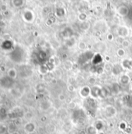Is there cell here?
Instances as JSON below:
<instances>
[{
  "label": "cell",
  "mask_w": 132,
  "mask_h": 134,
  "mask_svg": "<svg viewBox=\"0 0 132 134\" xmlns=\"http://www.w3.org/2000/svg\"><path fill=\"white\" fill-rule=\"evenodd\" d=\"M104 112L106 117L108 118H111L113 116H114L117 113V109L115 108L114 106L111 105V104H108L106 106H105L104 108Z\"/></svg>",
  "instance_id": "obj_4"
},
{
  "label": "cell",
  "mask_w": 132,
  "mask_h": 134,
  "mask_svg": "<svg viewBox=\"0 0 132 134\" xmlns=\"http://www.w3.org/2000/svg\"><path fill=\"white\" fill-rule=\"evenodd\" d=\"M50 104V102H48V101H44V102H42L41 104H40V108L42 109V110H44V111H46V110H47L51 106H47V104Z\"/></svg>",
  "instance_id": "obj_27"
},
{
  "label": "cell",
  "mask_w": 132,
  "mask_h": 134,
  "mask_svg": "<svg viewBox=\"0 0 132 134\" xmlns=\"http://www.w3.org/2000/svg\"><path fill=\"white\" fill-rule=\"evenodd\" d=\"M2 48L5 51H12L14 47H13V44L11 41L9 40H5L2 43V45H1Z\"/></svg>",
  "instance_id": "obj_8"
},
{
  "label": "cell",
  "mask_w": 132,
  "mask_h": 134,
  "mask_svg": "<svg viewBox=\"0 0 132 134\" xmlns=\"http://www.w3.org/2000/svg\"><path fill=\"white\" fill-rule=\"evenodd\" d=\"M6 76H8L9 77H10L13 80H16V77H17V72L14 68H10L7 71V75Z\"/></svg>",
  "instance_id": "obj_11"
},
{
  "label": "cell",
  "mask_w": 132,
  "mask_h": 134,
  "mask_svg": "<svg viewBox=\"0 0 132 134\" xmlns=\"http://www.w3.org/2000/svg\"><path fill=\"white\" fill-rule=\"evenodd\" d=\"M92 60H93V64L97 65V64H99V63L102 62V58H101V56H100L99 54H97V55H94V56L93 57Z\"/></svg>",
  "instance_id": "obj_18"
},
{
  "label": "cell",
  "mask_w": 132,
  "mask_h": 134,
  "mask_svg": "<svg viewBox=\"0 0 132 134\" xmlns=\"http://www.w3.org/2000/svg\"><path fill=\"white\" fill-rule=\"evenodd\" d=\"M120 82L123 85H127L130 82V77L128 74H123L120 77Z\"/></svg>",
  "instance_id": "obj_12"
},
{
  "label": "cell",
  "mask_w": 132,
  "mask_h": 134,
  "mask_svg": "<svg viewBox=\"0 0 132 134\" xmlns=\"http://www.w3.org/2000/svg\"><path fill=\"white\" fill-rule=\"evenodd\" d=\"M16 131V125L14 123H10L8 126V132H9L10 133H13Z\"/></svg>",
  "instance_id": "obj_25"
},
{
  "label": "cell",
  "mask_w": 132,
  "mask_h": 134,
  "mask_svg": "<svg viewBox=\"0 0 132 134\" xmlns=\"http://www.w3.org/2000/svg\"><path fill=\"white\" fill-rule=\"evenodd\" d=\"M13 4L16 7H20L23 4V0H13Z\"/></svg>",
  "instance_id": "obj_29"
},
{
  "label": "cell",
  "mask_w": 132,
  "mask_h": 134,
  "mask_svg": "<svg viewBox=\"0 0 132 134\" xmlns=\"http://www.w3.org/2000/svg\"><path fill=\"white\" fill-rule=\"evenodd\" d=\"M120 128L121 130H125L126 129V124H125V122H121L120 124Z\"/></svg>",
  "instance_id": "obj_32"
},
{
  "label": "cell",
  "mask_w": 132,
  "mask_h": 134,
  "mask_svg": "<svg viewBox=\"0 0 132 134\" xmlns=\"http://www.w3.org/2000/svg\"><path fill=\"white\" fill-rule=\"evenodd\" d=\"M23 17H24V19H25L27 21H32V20H33V13H32L31 11H27V12L24 13Z\"/></svg>",
  "instance_id": "obj_15"
},
{
  "label": "cell",
  "mask_w": 132,
  "mask_h": 134,
  "mask_svg": "<svg viewBox=\"0 0 132 134\" xmlns=\"http://www.w3.org/2000/svg\"><path fill=\"white\" fill-rule=\"evenodd\" d=\"M36 90L38 93H42L45 90V85L43 83H39L36 87Z\"/></svg>",
  "instance_id": "obj_24"
},
{
  "label": "cell",
  "mask_w": 132,
  "mask_h": 134,
  "mask_svg": "<svg viewBox=\"0 0 132 134\" xmlns=\"http://www.w3.org/2000/svg\"><path fill=\"white\" fill-rule=\"evenodd\" d=\"M125 54H126V52H125V50L124 48H119L117 51V55L119 57H123V56L125 55Z\"/></svg>",
  "instance_id": "obj_28"
},
{
  "label": "cell",
  "mask_w": 132,
  "mask_h": 134,
  "mask_svg": "<svg viewBox=\"0 0 132 134\" xmlns=\"http://www.w3.org/2000/svg\"><path fill=\"white\" fill-rule=\"evenodd\" d=\"M37 60L39 63L44 65L47 60V55L44 51H39L37 54Z\"/></svg>",
  "instance_id": "obj_5"
},
{
  "label": "cell",
  "mask_w": 132,
  "mask_h": 134,
  "mask_svg": "<svg viewBox=\"0 0 132 134\" xmlns=\"http://www.w3.org/2000/svg\"><path fill=\"white\" fill-rule=\"evenodd\" d=\"M79 48L80 49H85L86 48V44L83 42H80L79 44Z\"/></svg>",
  "instance_id": "obj_31"
},
{
  "label": "cell",
  "mask_w": 132,
  "mask_h": 134,
  "mask_svg": "<svg viewBox=\"0 0 132 134\" xmlns=\"http://www.w3.org/2000/svg\"><path fill=\"white\" fill-rule=\"evenodd\" d=\"M118 34H119L120 37H126L128 34V28L124 27H120V29L118 30Z\"/></svg>",
  "instance_id": "obj_14"
},
{
  "label": "cell",
  "mask_w": 132,
  "mask_h": 134,
  "mask_svg": "<svg viewBox=\"0 0 132 134\" xmlns=\"http://www.w3.org/2000/svg\"><path fill=\"white\" fill-rule=\"evenodd\" d=\"M97 129L93 126H90L87 128V130H86V134H97Z\"/></svg>",
  "instance_id": "obj_23"
},
{
  "label": "cell",
  "mask_w": 132,
  "mask_h": 134,
  "mask_svg": "<svg viewBox=\"0 0 132 134\" xmlns=\"http://www.w3.org/2000/svg\"><path fill=\"white\" fill-rule=\"evenodd\" d=\"M88 82L90 85H94L95 83H96V79L94 77H89V80H88Z\"/></svg>",
  "instance_id": "obj_30"
},
{
  "label": "cell",
  "mask_w": 132,
  "mask_h": 134,
  "mask_svg": "<svg viewBox=\"0 0 132 134\" xmlns=\"http://www.w3.org/2000/svg\"><path fill=\"white\" fill-rule=\"evenodd\" d=\"M98 134H104V133H103L102 131H99V133Z\"/></svg>",
  "instance_id": "obj_34"
},
{
  "label": "cell",
  "mask_w": 132,
  "mask_h": 134,
  "mask_svg": "<svg viewBox=\"0 0 132 134\" xmlns=\"http://www.w3.org/2000/svg\"><path fill=\"white\" fill-rule=\"evenodd\" d=\"M36 130V125L32 122H29L27 123H26L24 125V131L28 134H32L34 133Z\"/></svg>",
  "instance_id": "obj_7"
},
{
  "label": "cell",
  "mask_w": 132,
  "mask_h": 134,
  "mask_svg": "<svg viewBox=\"0 0 132 134\" xmlns=\"http://www.w3.org/2000/svg\"><path fill=\"white\" fill-rule=\"evenodd\" d=\"M122 66L124 69H131L132 62L129 59H124L122 63Z\"/></svg>",
  "instance_id": "obj_17"
},
{
  "label": "cell",
  "mask_w": 132,
  "mask_h": 134,
  "mask_svg": "<svg viewBox=\"0 0 132 134\" xmlns=\"http://www.w3.org/2000/svg\"><path fill=\"white\" fill-rule=\"evenodd\" d=\"M131 91H132V85H131Z\"/></svg>",
  "instance_id": "obj_35"
},
{
  "label": "cell",
  "mask_w": 132,
  "mask_h": 134,
  "mask_svg": "<svg viewBox=\"0 0 132 134\" xmlns=\"http://www.w3.org/2000/svg\"><path fill=\"white\" fill-rule=\"evenodd\" d=\"M0 31H1V30H0Z\"/></svg>",
  "instance_id": "obj_36"
},
{
  "label": "cell",
  "mask_w": 132,
  "mask_h": 134,
  "mask_svg": "<svg viewBox=\"0 0 132 134\" xmlns=\"http://www.w3.org/2000/svg\"><path fill=\"white\" fill-rule=\"evenodd\" d=\"M103 122L101 121V120H98L95 122V125H94V127L97 129V130L98 131H101L103 128Z\"/></svg>",
  "instance_id": "obj_19"
},
{
  "label": "cell",
  "mask_w": 132,
  "mask_h": 134,
  "mask_svg": "<svg viewBox=\"0 0 132 134\" xmlns=\"http://www.w3.org/2000/svg\"><path fill=\"white\" fill-rule=\"evenodd\" d=\"M63 66L66 69H71L73 67V63H72V62L71 60H66V61L64 62Z\"/></svg>",
  "instance_id": "obj_22"
},
{
  "label": "cell",
  "mask_w": 132,
  "mask_h": 134,
  "mask_svg": "<svg viewBox=\"0 0 132 134\" xmlns=\"http://www.w3.org/2000/svg\"><path fill=\"white\" fill-rule=\"evenodd\" d=\"M101 87L97 85H93L91 87V98H99V93H100Z\"/></svg>",
  "instance_id": "obj_9"
},
{
  "label": "cell",
  "mask_w": 132,
  "mask_h": 134,
  "mask_svg": "<svg viewBox=\"0 0 132 134\" xmlns=\"http://www.w3.org/2000/svg\"><path fill=\"white\" fill-rule=\"evenodd\" d=\"M108 95V91H107V89L106 87H101V90H100V93H99V98H106Z\"/></svg>",
  "instance_id": "obj_16"
},
{
  "label": "cell",
  "mask_w": 132,
  "mask_h": 134,
  "mask_svg": "<svg viewBox=\"0 0 132 134\" xmlns=\"http://www.w3.org/2000/svg\"><path fill=\"white\" fill-rule=\"evenodd\" d=\"M118 13H119L121 15H122V16H125V15L128 14V9H127L126 6H121V7L118 9Z\"/></svg>",
  "instance_id": "obj_20"
},
{
  "label": "cell",
  "mask_w": 132,
  "mask_h": 134,
  "mask_svg": "<svg viewBox=\"0 0 132 134\" xmlns=\"http://www.w3.org/2000/svg\"><path fill=\"white\" fill-rule=\"evenodd\" d=\"M8 115H9V112L6 111L5 108H0V119L1 120H3V119H6L7 117H9Z\"/></svg>",
  "instance_id": "obj_13"
},
{
  "label": "cell",
  "mask_w": 132,
  "mask_h": 134,
  "mask_svg": "<svg viewBox=\"0 0 132 134\" xmlns=\"http://www.w3.org/2000/svg\"><path fill=\"white\" fill-rule=\"evenodd\" d=\"M112 72H113V73L114 75H121V72H123V66H122V65H121L119 63L114 64L113 66Z\"/></svg>",
  "instance_id": "obj_10"
},
{
  "label": "cell",
  "mask_w": 132,
  "mask_h": 134,
  "mask_svg": "<svg viewBox=\"0 0 132 134\" xmlns=\"http://www.w3.org/2000/svg\"><path fill=\"white\" fill-rule=\"evenodd\" d=\"M15 83H16L15 80H13L8 76H5L2 77L0 80V86L4 90H10L14 87Z\"/></svg>",
  "instance_id": "obj_2"
},
{
  "label": "cell",
  "mask_w": 132,
  "mask_h": 134,
  "mask_svg": "<svg viewBox=\"0 0 132 134\" xmlns=\"http://www.w3.org/2000/svg\"><path fill=\"white\" fill-rule=\"evenodd\" d=\"M23 115H24V112H23V109H21L20 108H16L9 112L8 116L10 119H19V118L23 117Z\"/></svg>",
  "instance_id": "obj_3"
},
{
  "label": "cell",
  "mask_w": 132,
  "mask_h": 134,
  "mask_svg": "<svg viewBox=\"0 0 132 134\" xmlns=\"http://www.w3.org/2000/svg\"><path fill=\"white\" fill-rule=\"evenodd\" d=\"M91 94V87L89 86H84L79 91V95L83 98H88Z\"/></svg>",
  "instance_id": "obj_6"
},
{
  "label": "cell",
  "mask_w": 132,
  "mask_h": 134,
  "mask_svg": "<svg viewBox=\"0 0 132 134\" xmlns=\"http://www.w3.org/2000/svg\"><path fill=\"white\" fill-rule=\"evenodd\" d=\"M120 92V87L118 83H113L112 85V93L118 94Z\"/></svg>",
  "instance_id": "obj_21"
},
{
  "label": "cell",
  "mask_w": 132,
  "mask_h": 134,
  "mask_svg": "<svg viewBox=\"0 0 132 134\" xmlns=\"http://www.w3.org/2000/svg\"><path fill=\"white\" fill-rule=\"evenodd\" d=\"M10 134H20L18 131H15V132H13V133H12Z\"/></svg>",
  "instance_id": "obj_33"
},
{
  "label": "cell",
  "mask_w": 132,
  "mask_h": 134,
  "mask_svg": "<svg viewBox=\"0 0 132 134\" xmlns=\"http://www.w3.org/2000/svg\"><path fill=\"white\" fill-rule=\"evenodd\" d=\"M10 60L16 63H21L25 60L24 50L19 46H16L9 54Z\"/></svg>",
  "instance_id": "obj_1"
},
{
  "label": "cell",
  "mask_w": 132,
  "mask_h": 134,
  "mask_svg": "<svg viewBox=\"0 0 132 134\" xmlns=\"http://www.w3.org/2000/svg\"><path fill=\"white\" fill-rule=\"evenodd\" d=\"M8 132V126L0 124V134H5Z\"/></svg>",
  "instance_id": "obj_26"
}]
</instances>
